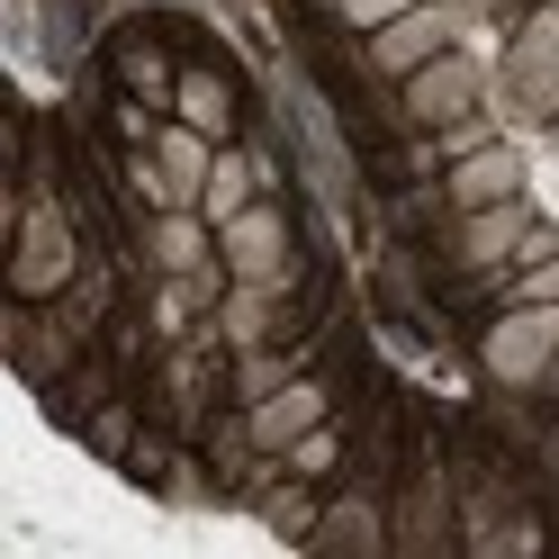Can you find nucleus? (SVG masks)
<instances>
[{
  "label": "nucleus",
  "instance_id": "6ab92c4d",
  "mask_svg": "<svg viewBox=\"0 0 559 559\" xmlns=\"http://www.w3.org/2000/svg\"><path fill=\"white\" fill-rule=\"evenodd\" d=\"M469 10H514V0H469Z\"/></svg>",
  "mask_w": 559,
  "mask_h": 559
},
{
  "label": "nucleus",
  "instance_id": "4468645a",
  "mask_svg": "<svg viewBox=\"0 0 559 559\" xmlns=\"http://www.w3.org/2000/svg\"><path fill=\"white\" fill-rule=\"evenodd\" d=\"M506 298H542V307H559V253H550V262H514Z\"/></svg>",
  "mask_w": 559,
  "mask_h": 559
},
{
  "label": "nucleus",
  "instance_id": "39448f33",
  "mask_svg": "<svg viewBox=\"0 0 559 559\" xmlns=\"http://www.w3.org/2000/svg\"><path fill=\"white\" fill-rule=\"evenodd\" d=\"M478 91H487V63L461 55V46H442L425 73H406V118L415 127H451V118L478 109Z\"/></svg>",
  "mask_w": 559,
  "mask_h": 559
},
{
  "label": "nucleus",
  "instance_id": "aec40b11",
  "mask_svg": "<svg viewBox=\"0 0 559 559\" xmlns=\"http://www.w3.org/2000/svg\"><path fill=\"white\" fill-rule=\"evenodd\" d=\"M550 145H559V118H550Z\"/></svg>",
  "mask_w": 559,
  "mask_h": 559
},
{
  "label": "nucleus",
  "instance_id": "0eeeda50",
  "mask_svg": "<svg viewBox=\"0 0 559 559\" xmlns=\"http://www.w3.org/2000/svg\"><path fill=\"white\" fill-rule=\"evenodd\" d=\"M317 425H325V389H317V379H289V389L253 397V415H243L253 451H289V442H307Z\"/></svg>",
  "mask_w": 559,
  "mask_h": 559
},
{
  "label": "nucleus",
  "instance_id": "6e6552de",
  "mask_svg": "<svg viewBox=\"0 0 559 559\" xmlns=\"http://www.w3.org/2000/svg\"><path fill=\"white\" fill-rule=\"evenodd\" d=\"M497 199H523V154L506 145V135L451 163V207H461V217H469V207H497Z\"/></svg>",
  "mask_w": 559,
  "mask_h": 559
},
{
  "label": "nucleus",
  "instance_id": "20e7f679",
  "mask_svg": "<svg viewBox=\"0 0 559 559\" xmlns=\"http://www.w3.org/2000/svg\"><path fill=\"white\" fill-rule=\"evenodd\" d=\"M506 91H514V109L523 118H559V10H533L523 19V37L506 55Z\"/></svg>",
  "mask_w": 559,
  "mask_h": 559
},
{
  "label": "nucleus",
  "instance_id": "423d86ee",
  "mask_svg": "<svg viewBox=\"0 0 559 559\" xmlns=\"http://www.w3.org/2000/svg\"><path fill=\"white\" fill-rule=\"evenodd\" d=\"M451 46V10H433V0H415V10H397L389 27H370V63L389 82H406V73H425V63Z\"/></svg>",
  "mask_w": 559,
  "mask_h": 559
},
{
  "label": "nucleus",
  "instance_id": "f3484780",
  "mask_svg": "<svg viewBox=\"0 0 559 559\" xmlns=\"http://www.w3.org/2000/svg\"><path fill=\"white\" fill-rule=\"evenodd\" d=\"M334 10L353 19V27H389L397 10H415V0H334Z\"/></svg>",
  "mask_w": 559,
  "mask_h": 559
},
{
  "label": "nucleus",
  "instance_id": "ddd939ff",
  "mask_svg": "<svg viewBox=\"0 0 559 559\" xmlns=\"http://www.w3.org/2000/svg\"><path fill=\"white\" fill-rule=\"evenodd\" d=\"M181 118H190L199 135H217V145H226V127H235V91H226L217 73H181Z\"/></svg>",
  "mask_w": 559,
  "mask_h": 559
},
{
  "label": "nucleus",
  "instance_id": "a211bd4d",
  "mask_svg": "<svg viewBox=\"0 0 559 559\" xmlns=\"http://www.w3.org/2000/svg\"><path fill=\"white\" fill-rule=\"evenodd\" d=\"M550 253H559V235L533 217V235H523V253H514V262H550ZM514 262H506V271H514Z\"/></svg>",
  "mask_w": 559,
  "mask_h": 559
},
{
  "label": "nucleus",
  "instance_id": "f257e3e1",
  "mask_svg": "<svg viewBox=\"0 0 559 559\" xmlns=\"http://www.w3.org/2000/svg\"><path fill=\"white\" fill-rule=\"evenodd\" d=\"M478 361H487V379H506V389H533V379H550V361H559V307H542V298H506V317L487 325Z\"/></svg>",
  "mask_w": 559,
  "mask_h": 559
},
{
  "label": "nucleus",
  "instance_id": "1a4fd4ad",
  "mask_svg": "<svg viewBox=\"0 0 559 559\" xmlns=\"http://www.w3.org/2000/svg\"><path fill=\"white\" fill-rule=\"evenodd\" d=\"M523 235H533V207H523V199H497V207H469V217H461V253H469L478 271H506V262L523 253Z\"/></svg>",
  "mask_w": 559,
  "mask_h": 559
},
{
  "label": "nucleus",
  "instance_id": "f8f14e48",
  "mask_svg": "<svg viewBox=\"0 0 559 559\" xmlns=\"http://www.w3.org/2000/svg\"><path fill=\"white\" fill-rule=\"evenodd\" d=\"M243 207H253V163L217 145V163H207V190H199V217L226 226V217H243Z\"/></svg>",
  "mask_w": 559,
  "mask_h": 559
},
{
  "label": "nucleus",
  "instance_id": "9b49d317",
  "mask_svg": "<svg viewBox=\"0 0 559 559\" xmlns=\"http://www.w3.org/2000/svg\"><path fill=\"white\" fill-rule=\"evenodd\" d=\"M63 271H73V253H63V226L37 207V226H27V253H19V289H27V298H46V289H63Z\"/></svg>",
  "mask_w": 559,
  "mask_h": 559
},
{
  "label": "nucleus",
  "instance_id": "dca6fc26",
  "mask_svg": "<svg viewBox=\"0 0 559 559\" xmlns=\"http://www.w3.org/2000/svg\"><path fill=\"white\" fill-rule=\"evenodd\" d=\"M325 461H334V433H325V425L307 433V442H289V469H298V478H317Z\"/></svg>",
  "mask_w": 559,
  "mask_h": 559
},
{
  "label": "nucleus",
  "instance_id": "2eb2a0df",
  "mask_svg": "<svg viewBox=\"0 0 559 559\" xmlns=\"http://www.w3.org/2000/svg\"><path fill=\"white\" fill-rule=\"evenodd\" d=\"M478 145H497V127H487L478 109H469V118H451V127H442V154H451V163H461V154H478Z\"/></svg>",
  "mask_w": 559,
  "mask_h": 559
},
{
  "label": "nucleus",
  "instance_id": "f03ea898",
  "mask_svg": "<svg viewBox=\"0 0 559 559\" xmlns=\"http://www.w3.org/2000/svg\"><path fill=\"white\" fill-rule=\"evenodd\" d=\"M207 163H217V135H199L181 118V127H154V163H135V181H145L154 207H199Z\"/></svg>",
  "mask_w": 559,
  "mask_h": 559
},
{
  "label": "nucleus",
  "instance_id": "412c9836",
  "mask_svg": "<svg viewBox=\"0 0 559 559\" xmlns=\"http://www.w3.org/2000/svg\"><path fill=\"white\" fill-rule=\"evenodd\" d=\"M550 389H559V361H550Z\"/></svg>",
  "mask_w": 559,
  "mask_h": 559
},
{
  "label": "nucleus",
  "instance_id": "9d476101",
  "mask_svg": "<svg viewBox=\"0 0 559 559\" xmlns=\"http://www.w3.org/2000/svg\"><path fill=\"white\" fill-rule=\"evenodd\" d=\"M207 253H217V226L199 207H163L154 217V262L163 271H207Z\"/></svg>",
  "mask_w": 559,
  "mask_h": 559
},
{
  "label": "nucleus",
  "instance_id": "7ed1b4c3",
  "mask_svg": "<svg viewBox=\"0 0 559 559\" xmlns=\"http://www.w3.org/2000/svg\"><path fill=\"white\" fill-rule=\"evenodd\" d=\"M217 262H226L235 280H253V289H280V280H289V217L253 199L243 217L217 226Z\"/></svg>",
  "mask_w": 559,
  "mask_h": 559
}]
</instances>
